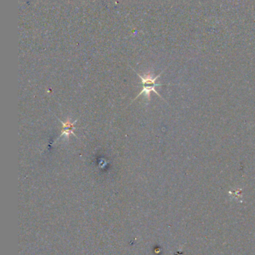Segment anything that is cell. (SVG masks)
Instances as JSON below:
<instances>
[{"label":"cell","mask_w":255,"mask_h":255,"mask_svg":"<svg viewBox=\"0 0 255 255\" xmlns=\"http://www.w3.org/2000/svg\"><path fill=\"white\" fill-rule=\"evenodd\" d=\"M135 72H136V71H135ZM162 72H161L159 75H158L157 76L154 77V78H153V75H152L151 72H148V73L145 74V75H141L140 74L136 72L138 76L141 78V81H142V91L138 94L137 96L134 99V100H136V99H137L138 97H139L141 95L144 94V95L146 96L147 99H148V101H150V99H150V96H151V93L152 92L155 93L156 95H159L161 99H162V96L159 95V93L156 91V87L161 86V85H161V84L156 83V81L157 80V78L160 76L161 74H162ZM133 101H132V102H133Z\"/></svg>","instance_id":"cell-1"},{"label":"cell","mask_w":255,"mask_h":255,"mask_svg":"<svg viewBox=\"0 0 255 255\" xmlns=\"http://www.w3.org/2000/svg\"><path fill=\"white\" fill-rule=\"evenodd\" d=\"M57 119H58V121H59L60 123L62 124V133H61V135H60V136L58 137V139H57V140H58V139H59L60 138H62V137H65V139H67V140H69L70 139V136L71 135H74V136L76 137V138H78V137L76 136V135H75V133H74V130L76 129V127H75V125H76V122L78 121V119H76V120L74 121L73 122L72 120H71L70 118H68V119H67L65 122H63V121L61 120V119H58V117H57Z\"/></svg>","instance_id":"cell-2"}]
</instances>
